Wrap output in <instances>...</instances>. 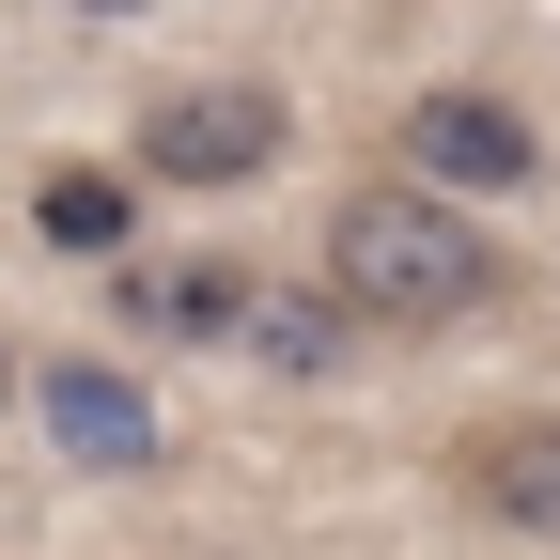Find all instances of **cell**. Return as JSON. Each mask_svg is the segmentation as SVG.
Wrapping results in <instances>:
<instances>
[{
  "mask_svg": "<svg viewBox=\"0 0 560 560\" xmlns=\"http://www.w3.org/2000/svg\"><path fill=\"white\" fill-rule=\"evenodd\" d=\"M280 156H296V94H280V79H172V94H140V125H125V172L172 187V202H234Z\"/></svg>",
  "mask_w": 560,
  "mask_h": 560,
  "instance_id": "7a4b0ae2",
  "label": "cell"
},
{
  "mask_svg": "<svg viewBox=\"0 0 560 560\" xmlns=\"http://www.w3.org/2000/svg\"><path fill=\"white\" fill-rule=\"evenodd\" d=\"M234 342L265 374H342L359 359V312L327 296V280H249V312H234Z\"/></svg>",
  "mask_w": 560,
  "mask_h": 560,
  "instance_id": "ba28073f",
  "label": "cell"
},
{
  "mask_svg": "<svg viewBox=\"0 0 560 560\" xmlns=\"http://www.w3.org/2000/svg\"><path fill=\"white\" fill-rule=\"evenodd\" d=\"M32 234H47L62 265L140 249V172H125V156H47V172H32Z\"/></svg>",
  "mask_w": 560,
  "mask_h": 560,
  "instance_id": "52a82bcc",
  "label": "cell"
},
{
  "mask_svg": "<svg viewBox=\"0 0 560 560\" xmlns=\"http://www.w3.org/2000/svg\"><path fill=\"white\" fill-rule=\"evenodd\" d=\"M327 296L359 312V342H436V327H482L514 296V249L467 219L452 187L420 172H359L327 202Z\"/></svg>",
  "mask_w": 560,
  "mask_h": 560,
  "instance_id": "6da1fadb",
  "label": "cell"
},
{
  "mask_svg": "<svg viewBox=\"0 0 560 560\" xmlns=\"http://www.w3.org/2000/svg\"><path fill=\"white\" fill-rule=\"evenodd\" d=\"M234 312H249V265L234 249H109V327L125 342H234Z\"/></svg>",
  "mask_w": 560,
  "mask_h": 560,
  "instance_id": "8992f818",
  "label": "cell"
},
{
  "mask_svg": "<svg viewBox=\"0 0 560 560\" xmlns=\"http://www.w3.org/2000/svg\"><path fill=\"white\" fill-rule=\"evenodd\" d=\"M436 482H452V514L514 529V545H560V405H482V420H452Z\"/></svg>",
  "mask_w": 560,
  "mask_h": 560,
  "instance_id": "277c9868",
  "label": "cell"
},
{
  "mask_svg": "<svg viewBox=\"0 0 560 560\" xmlns=\"http://www.w3.org/2000/svg\"><path fill=\"white\" fill-rule=\"evenodd\" d=\"M0 405H16V342H0Z\"/></svg>",
  "mask_w": 560,
  "mask_h": 560,
  "instance_id": "9c48e42d",
  "label": "cell"
},
{
  "mask_svg": "<svg viewBox=\"0 0 560 560\" xmlns=\"http://www.w3.org/2000/svg\"><path fill=\"white\" fill-rule=\"evenodd\" d=\"M16 389L47 405L62 467H94V482H156L172 467V420H156V389H140L125 359H16Z\"/></svg>",
  "mask_w": 560,
  "mask_h": 560,
  "instance_id": "5b68a950",
  "label": "cell"
},
{
  "mask_svg": "<svg viewBox=\"0 0 560 560\" xmlns=\"http://www.w3.org/2000/svg\"><path fill=\"white\" fill-rule=\"evenodd\" d=\"M389 172L452 187V202H514V187H545V125H529L499 79H420V94L389 109Z\"/></svg>",
  "mask_w": 560,
  "mask_h": 560,
  "instance_id": "3957f363",
  "label": "cell"
},
{
  "mask_svg": "<svg viewBox=\"0 0 560 560\" xmlns=\"http://www.w3.org/2000/svg\"><path fill=\"white\" fill-rule=\"evenodd\" d=\"M79 16H140V0H79Z\"/></svg>",
  "mask_w": 560,
  "mask_h": 560,
  "instance_id": "30bf717a",
  "label": "cell"
}]
</instances>
